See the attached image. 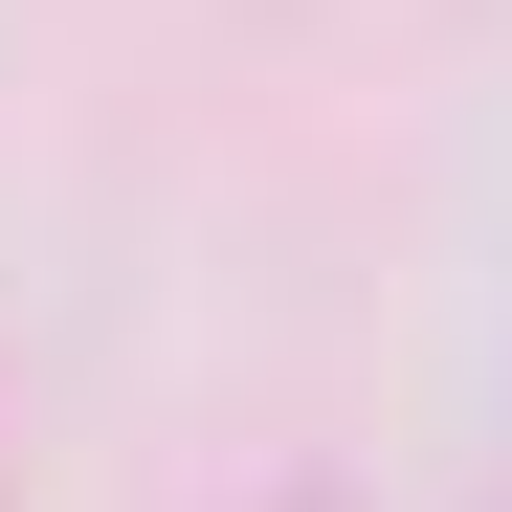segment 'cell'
I'll use <instances>...</instances> for the list:
<instances>
[{"mask_svg": "<svg viewBox=\"0 0 512 512\" xmlns=\"http://www.w3.org/2000/svg\"><path fill=\"white\" fill-rule=\"evenodd\" d=\"M245 512H357V468H268V490H245Z\"/></svg>", "mask_w": 512, "mask_h": 512, "instance_id": "obj_1", "label": "cell"}]
</instances>
